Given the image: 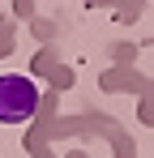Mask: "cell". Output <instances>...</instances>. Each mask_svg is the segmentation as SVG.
Returning <instances> with one entry per match:
<instances>
[{
	"instance_id": "1",
	"label": "cell",
	"mask_w": 154,
	"mask_h": 158,
	"mask_svg": "<svg viewBox=\"0 0 154 158\" xmlns=\"http://www.w3.org/2000/svg\"><path fill=\"white\" fill-rule=\"evenodd\" d=\"M39 98H43V90H39L34 77H26V73H4V77H0V120H4V124L34 120Z\"/></svg>"
}]
</instances>
